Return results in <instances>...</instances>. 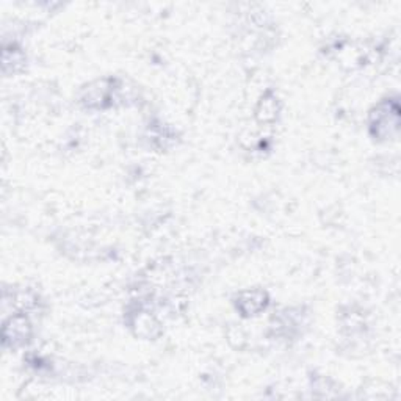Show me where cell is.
Here are the masks:
<instances>
[{"label":"cell","mask_w":401,"mask_h":401,"mask_svg":"<svg viewBox=\"0 0 401 401\" xmlns=\"http://www.w3.org/2000/svg\"><path fill=\"white\" fill-rule=\"evenodd\" d=\"M238 306L245 315H256L259 311L267 306V295L262 292H248V294H243Z\"/></svg>","instance_id":"2"},{"label":"cell","mask_w":401,"mask_h":401,"mask_svg":"<svg viewBox=\"0 0 401 401\" xmlns=\"http://www.w3.org/2000/svg\"><path fill=\"white\" fill-rule=\"evenodd\" d=\"M30 337V324L23 315H16L8 320L3 326V344L18 346L27 342Z\"/></svg>","instance_id":"1"}]
</instances>
